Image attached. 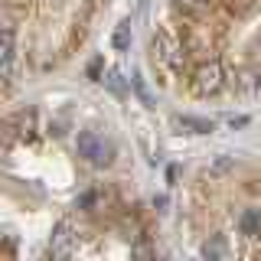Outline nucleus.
<instances>
[{
	"label": "nucleus",
	"mask_w": 261,
	"mask_h": 261,
	"mask_svg": "<svg viewBox=\"0 0 261 261\" xmlns=\"http://www.w3.org/2000/svg\"><path fill=\"white\" fill-rule=\"evenodd\" d=\"M65 245H69V225H59V228H56V239H53V251H56V255H59V251H65Z\"/></svg>",
	"instance_id": "f8f14e48"
},
{
	"label": "nucleus",
	"mask_w": 261,
	"mask_h": 261,
	"mask_svg": "<svg viewBox=\"0 0 261 261\" xmlns=\"http://www.w3.org/2000/svg\"><path fill=\"white\" fill-rule=\"evenodd\" d=\"M222 85H225V72H222V65L219 62H206V65H199L196 69V75H193V92L196 95H216V92H222Z\"/></svg>",
	"instance_id": "f03ea898"
},
{
	"label": "nucleus",
	"mask_w": 261,
	"mask_h": 261,
	"mask_svg": "<svg viewBox=\"0 0 261 261\" xmlns=\"http://www.w3.org/2000/svg\"><path fill=\"white\" fill-rule=\"evenodd\" d=\"M153 62H163L167 69H179L183 53H179V46L170 36H157V39H153Z\"/></svg>",
	"instance_id": "7ed1b4c3"
},
{
	"label": "nucleus",
	"mask_w": 261,
	"mask_h": 261,
	"mask_svg": "<svg viewBox=\"0 0 261 261\" xmlns=\"http://www.w3.org/2000/svg\"><path fill=\"white\" fill-rule=\"evenodd\" d=\"M130 85H134V92H137V98L147 105V108H153V95H150V88H147V82L141 79V75H134L130 79Z\"/></svg>",
	"instance_id": "9b49d317"
},
{
	"label": "nucleus",
	"mask_w": 261,
	"mask_h": 261,
	"mask_svg": "<svg viewBox=\"0 0 261 261\" xmlns=\"http://www.w3.org/2000/svg\"><path fill=\"white\" fill-rule=\"evenodd\" d=\"M79 157H85L95 167H108L111 157H114V147L101 134H95V130H82L79 134Z\"/></svg>",
	"instance_id": "f257e3e1"
},
{
	"label": "nucleus",
	"mask_w": 261,
	"mask_h": 261,
	"mask_svg": "<svg viewBox=\"0 0 261 261\" xmlns=\"http://www.w3.org/2000/svg\"><path fill=\"white\" fill-rule=\"evenodd\" d=\"M10 127L20 141H33V137H36V111H20L10 121Z\"/></svg>",
	"instance_id": "20e7f679"
},
{
	"label": "nucleus",
	"mask_w": 261,
	"mask_h": 261,
	"mask_svg": "<svg viewBox=\"0 0 261 261\" xmlns=\"http://www.w3.org/2000/svg\"><path fill=\"white\" fill-rule=\"evenodd\" d=\"M13 59H16V46H13V30L4 27V46H0V62H4V79L10 85V75H13Z\"/></svg>",
	"instance_id": "39448f33"
},
{
	"label": "nucleus",
	"mask_w": 261,
	"mask_h": 261,
	"mask_svg": "<svg viewBox=\"0 0 261 261\" xmlns=\"http://www.w3.org/2000/svg\"><path fill=\"white\" fill-rule=\"evenodd\" d=\"M176 10L190 16V20H199V16H206L212 10V0H176Z\"/></svg>",
	"instance_id": "423d86ee"
},
{
	"label": "nucleus",
	"mask_w": 261,
	"mask_h": 261,
	"mask_svg": "<svg viewBox=\"0 0 261 261\" xmlns=\"http://www.w3.org/2000/svg\"><path fill=\"white\" fill-rule=\"evenodd\" d=\"M176 127H179V130H190V134H209V130H212V121L183 114V118H176Z\"/></svg>",
	"instance_id": "6e6552de"
},
{
	"label": "nucleus",
	"mask_w": 261,
	"mask_h": 261,
	"mask_svg": "<svg viewBox=\"0 0 261 261\" xmlns=\"http://www.w3.org/2000/svg\"><path fill=\"white\" fill-rule=\"evenodd\" d=\"M225 255H228V248H225V242H222V239H209L206 245H202V258H209V261L225 258Z\"/></svg>",
	"instance_id": "1a4fd4ad"
},
{
	"label": "nucleus",
	"mask_w": 261,
	"mask_h": 261,
	"mask_svg": "<svg viewBox=\"0 0 261 261\" xmlns=\"http://www.w3.org/2000/svg\"><path fill=\"white\" fill-rule=\"evenodd\" d=\"M239 228H242V235H248V239H258L261 235V212L258 209H245L239 216Z\"/></svg>",
	"instance_id": "0eeeda50"
},
{
	"label": "nucleus",
	"mask_w": 261,
	"mask_h": 261,
	"mask_svg": "<svg viewBox=\"0 0 261 261\" xmlns=\"http://www.w3.org/2000/svg\"><path fill=\"white\" fill-rule=\"evenodd\" d=\"M111 46L118 49V53H124V49L130 46V23H121V27L114 30V36H111Z\"/></svg>",
	"instance_id": "9d476101"
},
{
	"label": "nucleus",
	"mask_w": 261,
	"mask_h": 261,
	"mask_svg": "<svg viewBox=\"0 0 261 261\" xmlns=\"http://www.w3.org/2000/svg\"><path fill=\"white\" fill-rule=\"evenodd\" d=\"M251 7H255V0H232V4H228V10L239 13V16H248Z\"/></svg>",
	"instance_id": "ddd939ff"
}]
</instances>
